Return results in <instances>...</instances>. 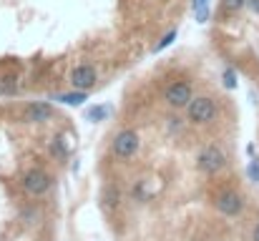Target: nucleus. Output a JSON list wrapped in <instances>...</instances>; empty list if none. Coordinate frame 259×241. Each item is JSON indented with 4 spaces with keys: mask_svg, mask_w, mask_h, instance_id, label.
<instances>
[{
    "mask_svg": "<svg viewBox=\"0 0 259 241\" xmlns=\"http://www.w3.org/2000/svg\"><path fill=\"white\" fill-rule=\"evenodd\" d=\"M186 116H189V121L196 123V126L211 123V121L217 118V103H214V98H209V95L191 98V103L186 106Z\"/></svg>",
    "mask_w": 259,
    "mask_h": 241,
    "instance_id": "1",
    "label": "nucleus"
},
{
    "mask_svg": "<svg viewBox=\"0 0 259 241\" xmlns=\"http://www.w3.org/2000/svg\"><path fill=\"white\" fill-rule=\"evenodd\" d=\"M224 166H227V156L217 146H204L196 156V168L201 173H219Z\"/></svg>",
    "mask_w": 259,
    "mask_h": 241,
    "instance_id": "2",
    "label": "nucleus"
},
{
    "mask_svg": "<svg viewBox=\"0 0 259 241\" xmlns=\"http://www.w3.org/2000/svg\"><path fill=\"white\" fill-rule=\"evenodd\" d=\"M139 151V133L131 128H123L113 136V154L118 159H131Z\"/></svg>",
    "mask_w": 259,
    "mask_h": 241,
    "instance_id": "3",
    "label": "nucleus"
},
{
    "mask_svg": "<svg viewBox=\"0 0 259 241\" xmlns=\"http://www.w3.org/2000/svg\"><path fill=\"white\" fill-rule=\"evenodd\" d=\"M164 98H166V103L171 108H186L191 103V98H194L191 95V83L189 80H174L171 85L166 88Z\"/></svg>",
    "mask_w": 259,
    "mask_h": 241,
    "instance_id": "4",
    "label": "nucleus"
},
{
    "mask_svg": "<svg viewBox=\"0 0 259 241\" xmlns=\"http://www.w3.org/2000/svg\"><path fill=\"white\" fill-rule=\"evenodd\" d=\"M23 188H25L28 194H33V196L46 194V191L51 188V176H48V171H43V168H30V171H25V176H23Z\"/></svg>",
    "mask_w": 259,
    "mask_h": 241,
    "instance_id": "5",
    "label": "nucleus"
},
{
    "mask_svg": "<svg viewBox=\"0 0 259 241\" xmlns=\"http://www.w3.org/2000/svg\"><path fill=\"white\" fill-rule=\"evenodd\" d=\"M96 80H98V73H96V68H93L91 63L76 66L73 73H71V85H73L76 90H91V88L96 85Z\"/></svg>",
    "mask_w": 259,
    "mask_h": 241,
    "instance_id": "6",
    "label": "nucleus"
},
{
    "mask_svg": "<svg viewBox=\"0 0 259 241\" xmlns=\"http://www.w3.org/2000/svg\"><path fill=\"white\" fill-rule=\"evenodd\" d=\"M217 209L222 214H227V216H237L244 209V201H242V196L237 191H222L217 196Z\"/></svg>",
    "mask_w": 259,
    "mask_h": 241,
    "instance_id": "7",
    "label": "nucleus"
},
{
    "mask_svg": "<svg viewBox=\"0 0 259 241\" xmlns=\"http://www.w3.org/2000/svg\"><path fill=\"white\" fill-rule=\"evenodd\" d=\"M51 116H53V106L46 103V101H35V103H30V106L25 108V118L33 121V123H43V121H48Z\"/></svg>",
    "mask_w": 259,
    "mask_h": 241,
    "instance_id": "8",
    "label": "nucleus"
},
{
    "mask_svg": "<svg viewBox=\"0 0 259 241\" xmlns=\"http://www.w3.org/2000/svg\"><path fill=\"white\" fill-rule=\"evenodd\" d=\"M58 103L63 106H81L86 101V90H76V93H63V95H56Z\"/></svg>",
    "mask_w": 259,
    "mask_h": 241,
    "instance_id": "9",
    "label": "nucleus"
},
{
    "mask_svg": "<svg viewBox=\"0 0 259 241\" xmlns=\"http://www.w3.org/2000/svg\"><path fill=\"white\" fill-rule=\"evenodd\" d=\"M118 201H121L118 188H116V186H106V188H103V206H106V209H116Z\"/></svg>",
    "mask_w": 259,
    "mask_h": 241,
    "instance_id": "10",
    "label": "nucleus"
},
{
    "mask_svg": "<svg viewBox=\"0 0 259 241\" xmlns=\"http://www.w3.org/2000/svg\"><path fill=\"white\" fill-rule=\"evenodd\" d=\"M106 116H108V108H106V106H91L86 111V118L93 121V123H96V121H103Z\"/></svg>",
    "mask_w": 259,
    "mask_h": 241,
    "instance_id": "11",
    "label": "nucleus"
},
{
    "mask_svg": "<svg viewBox=\"0 0 259 241\" xmlns=\"http://www.w3.org/2000/svg\"><path fill=\"white\" fill-rule=\"evenodd\" d=\"M53 151L58 154V156H68V151H71V146H68V138L66 136H56V141H53Z\"/></svg>",
    "mask_w": 259,
    "mask_h": 241,
    "instance_id": "12",
    "label": "nucleus"
},
{
    "mask_svg": "<svg viewBox=\"0 0 259 241\" xmlns=\"http://www.w3.org/2000/svg\"><path fill=\"white\" fill-rule=\"evenodd\" d=\"M194 10H196L199 23H206V18H209V0H194Z\"/></svg>",
    "mask_w": 259,
    "mask_h": 241,
    "instance_id": "13",
    "label": "nucleus"
},
{
    "mask_svg": "<svg viewBox=\"0 0 259 241\" xmlns=\"http://www.w3.org/2000/svg\"><path fill=\"white\" fill-rule=\"evenodd\" d=\"M15 90H18V80L13 78V76H3V78H0V93H8V95H10V93H15Z\"/></svg>",
    "mask_w": 259,
    "mask_h": 241,
    "instance_id": "14",
    "label": "nucleus"
},
{
    "mask_svg": "<svg viewBox=\"0 0 259 241\" xmlns=\"http://www.w3.org/2000/svg\"><path fill=\"white\" fill-rule=\"evenodd\" d=\"M247 5V0H222V10L224 13H237Z\"/></svg>",
    "mask_w": 259,
    "mask_h": 241,
    "instance_id": "15",
    "label": "nucleus"
},
{
    "mask_svg": "<svg viewBox=\"0 0 259 241\" xmlns=\"http://www.w3.org/2000/svg\"><path fill=\"white\" fill-rule=\"evenodd\" d=\"M222 78H224V85H227V88H237V71H234V68H224Z\"/></svg>",
    "mask_w": 259,
    "mask_h": 241,
    "instance_id": "16",
    "label": "nucleus"
},
{
    "mask_svg": "<svg viewBox=\"0 0 259 241\" xmlns=\"http://www.w3.org/2000/svg\"><path fill=\"white\" fill-rule=\"evenodd\" d=\"M174 38H176V30H169V33H166V35L161 38V43L156 45V51H164L166 45H171V43H174Z\"/></svg>",
    "mask_w": 259,
    "mask_h": 241,
    "instance_id": "17",
    "label": "nucleus"
},
{
    "mask_svg": "<svg viewBox=\"0 0 259 241\" xmlns=\"http://www.w3.org/2000/svg\"><path fill=\"white\" fill-rule=\"evenodd\" d=\"M247 173H249V178H252L254 183H259V161H252V163H249Z\"/></svg>",
    "mask_w": 259,
    "mask_h": 241,
    "instance_id": "18",
    "label": "nucleus"
},
{
    "mask_svg": "<svg viewBox=\"0 0 259 241\" xmlns=\"http://www.w3.org/2000/svg\"><path fill=\"white\" fill-rule=\"evenodd\" d=\"M247 5H249L254 13H259V0H247Z\"/></svg>",
    "mask_w": 259,
    "mask_h": 241,
    "instance_id": "19",
    "label": "nucleus"
},
{
    "mask_svg": "<svg viewBox=\"0 0 259 241\" xmlns=\"http://www.w3.org/2000/svg\"><path fill=\"white\" fill-rule=\"evenodd\" d=\"M252 241H259V224L254 226V234H252Z\"/></svg>",
    "mask_w": 259,
    "mask_h": 241,
    "instance_id": "20",
    "label": "nucleus"
}]
</instances>
